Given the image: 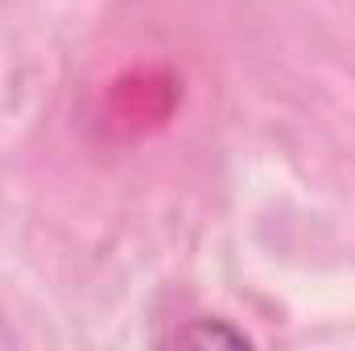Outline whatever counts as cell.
<instances>
[{
	"instance_id": "1",
	"label": "cell",
	"mask_w": 355,
	"mask_h": 351,
	"mask_svg": "<svg viewBox=\"0 0 355 351\" xmlns=\"http://www.w3.org/2000/svg\"><path fill=\"white\" fill-rule=\"evenodd\" d=\"M170 343H198V348H244V343H252L244 331H232L223 318H198V323H190V327H178L174 335H170Z\"/></svg>"
}]
</instances>
